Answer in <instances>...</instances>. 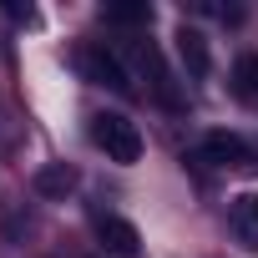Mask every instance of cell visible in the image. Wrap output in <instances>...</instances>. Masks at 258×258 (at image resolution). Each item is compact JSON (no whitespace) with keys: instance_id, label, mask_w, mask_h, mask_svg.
Segmentation results:
<instances>
[{"instance_id":"7","label":"cell","mask_w":258,"mask_h":258,"mask_svg":"<svg viewBox=\"0 0 258 258\" xmlns=\"http://www.w3.org/2000/svg\"><path fill=\"white\" fill-rule=\"evenodd\" d=\"M172 41H177V61H182V71H187L192 81H203V76L213 71V56H208V36H203V31H192V26H182Z\"/></svg>"},{"instance_id":"2","label":"cell","mask_w":258,"mask_h":258,"mask_svg":"<svg viewBox=\"0 0 258 258\" xmlns=\"http://www.w3.org/2000/svg\"><path fill=\"white\" fill-rule=\"evenodd\" d=\"M76 71L91 81V86H106L116 96H132V76H126V66L106 51V46H81L76 51Z\"/></svg>"},{"instance_id":"4","label":"cell","mask_w":258,"mask_h":258,"mask_svg":"<svg viewBox=\"0 0 258 258\" xmlns=\"http://www.w3.org/2000/svg\"><path fill=\"white\" fill-rule=\"evenodd\" d=\"M96 238H101V248L111 258H142V233L126 223V218H116V213L96 218Z\"/></svg>"},{"instance_id":"6","label":"cell","mask_w":258,"mask_h":258,"mask_svg":"<svg viewBox=\"0 0 258 258\" xmlns=\"http://www.w3.org/2000/svg\"><path fill=\"white\" fill-rule=\"evenodd\" d=\"M228 228L248 253H258V192H238L228 203Z\"/></svg>"},{"instance_id":"1","label":"cell","mask_w":258,"mask_h":258,"mask_svg":"<svg viewBox=\"0 0 258 258\" xmlns=\"http://www.w3.org/2000/svg\"><path fill=\"white\" fill-rule=\"evenodd\" d=\"M91 142L106 152V162H121V167H132L142 157V132L121 111H96L91 116Z\"/></svg>"},{"instance_id":"3","label":"cell","mask_w":258,"mask_h":258,"mask_svg":"<svg viewBox=\"0 0 258 258\" xmlns=\"http://www.w3.org/2000/svg\"><path fill=\"white\" fill-rule=\"evenodd\" d=\"M137 61H142V71H147V91H152L167 111H182L187 96L177 91V81H172V71H167V61H162V51H157L152 41H142V46H137Z\"/></svg>"},{"instance_id":"9","label":"cell","mask_w":258,"mask_h":258,"mask_svg":"<svg viewBox=\"0 0 258 258\" xmlns=\"http://www.w3.org/2000/svg\"><path fill=\"white\" fill-rule=\"evenodd\" d=\"M228 86H233V96H238V101L258 106V56H253V51H243V56L233 61V76H228Z\"/></svg>"},{"instance_id":"8","label":"cell","mask_w":258,"mask_h":258,"mask_svg":"<svg viewBox=\"0 0 258 258\" xmlns=\"http://www.w3.org/2000/svg\"><path fill=\"white\" fill-rule=\"evenodd\" d=\"M31 187H36L41 198H66V192H76V167H66V162H46V167H36Z\"/></svg>"},{"instance_id":"5","label":"cell","mask_w":258,"mask_h":258,"mask_svg":"<svg viewBox=\"0 0 258 258\" xmlns=\"http://www.w3.org/2000/svg\"><path fill=\"white\" fill-rule=\"evenodd\" d=\"M203 157L213 167H248L253 162V152H248V142L238 132H208L203 137Z\"/></svg>"},{"instance_id":"10","label":"cell","mask_w":258,"mask_h":258,"mask_svg":"<svg viewBox=\"0 0 258 258\" xmlns=\"http://www.w3.org/2000/svg\"><path fill=\"white\" fill-rule=\"evenodd\" d=\"M101 16L116 21V26H147L152 6H147V0H111V6H101Z\"/></svg>"}]
</instances>
